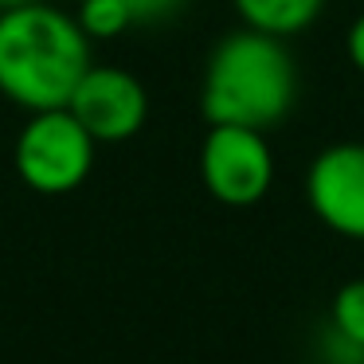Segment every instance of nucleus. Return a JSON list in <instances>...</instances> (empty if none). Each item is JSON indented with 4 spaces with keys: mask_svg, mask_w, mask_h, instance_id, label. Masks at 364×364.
Instances as JSON below:
<instances>
[{
    "mask_svg": "<svg viewBox=\"0 0 364 364\" xmlns=\"http://www.w3.org/2000/svg\"><path fill=\"white\" fill-rule=\"evenodd\" d=\"M134 24H165L188 9V0H126Z\"/></svg>",
    "mask_w": 364,
    "mask_h": 364,
    "instance_id": "obj_10",
    "label": "nucleus"
},
{
    "mask_svg": "<svg viewBox=\"0 0 364 364\" xmlns=\"http://www.w3.org/2000/svg\"><path fill=\"white\" fill-rule=\"evenodd\" d=\"M309 212L345 239H364V145L337 141L306 173Z\"/></svg>",
    "mask_w": 364,
    "mask_h": 364,
    "instance_id": "obj_6",
    "label": "nucleus"
},
{
    "mask_svg": "<svg viewBox=\"0 0 364 364\" xmlns=\"http://www.w3.org/2000/svg\"><path fill=\"white\" fill-rule=\"evenodd\" d=\"M294 102L298 63L286 40L239 28L212 48L200 87V110L208 126H247L267 134L294 110Z\"/></svg>",
    "mask_w": 364,
    "mask_h": 364,
    "instance_id": "obj_2",
    "label": "nucleus"
},
{
    "mask_svg": "<svg viewBox=\"0 0 364 364\" xmlns=\"http://www.w3.org/2000/svg\"><path fill=\"white\" fill-rule=\"evenodd\" d=\"M345 55H348V63L364 75V12L348 24V32H345Z\"/></svg>",
    "mask_w": 364,
    "mask_h": 364,
    "instance_id": "obj_11",
    "label": "nucleus"
},
{
    "mask_svg": "<svg viewBox=\"0 0 364 364\" xmlns=\"http://www.w3.org/2000/svg\"><path fill=\"white\" fill-rule=\"evenodd\" d=\"M204 188L228 208H251L274 184V153L262 129L212 126L200 145Z\"/></svg>",
    "mask_w": 364,
    "mask_h": 364,
    "instance_id": "obj_4",
    "label": "nucleus"
},
{
    "mask_svg": "<svg viewBox=\"0 0 364 364\" xmlns=\"http://www.w3.org/2000/svg\"><path fill=\"white\" fill-rule=\"evenodd\" d=\"M231 4H235L243 28L278 36V40L306 32L325 9V0H231Z\"/></svg>",
    "mask_w": 364,
    "mask_h": 364,
    "instance_id": "obj_7",
    "label": "nucleus"
},
{
    "mask_svg": "<svg viewBox=\"0 0 364 364\" xmlns=\"http://www.w3.org/2000/svg\"><path fill=\"white\" fill-rule=\"evenodd\" d=\"M75 20L87 32L90 43L98 40H118L134 28V16H129L126 0H79L75 4Z\"/></svg>",
    "mask_w": 364,
    "mask_h": 364,
    "instance_id": "obj_9",
    "label": "nucleus"
},
{
    "mask_svg": "<svg viewBox=\"0 0 364 364\" xmlns=\"http://www.w3.org/2000/svg\"><path fill=\"white\" fill-rule=\"evenodd\" d=\"M24 4H36V0H0V12H12V9H24Z\"/></svg>",
    "mask_w": 364,
    "mask_h": 364,
    "instance_id": "obj_12",
    "label": "nucleus"
},
{
    "mask_svg": "<svg viewBox=\"0 0 364 364\" xmlns=\"http://www.w3.org/2000/svg\"><path fill=\"white\" fill-rule=\"evenodd\" d=\"M71 4H79V0H71Z\"/></svg>",
    "mask_w": 364,
    "mask_h": 364,
    "instance_id": "obj_13",
    "label": "nucleus"
},
{
    "mask_svg": "<svg viewBox=\"0 0 364 364\" xmlns=\"http://www.w3.org/2000/svg\"><path fill=\"white\" fill-rule=\"evenodd\" d=\"M90 48L79 20L55 4L0 12V95L28 114L59 110L95 63Z\"/></svg>",
    "mask_w": 364,
    "mask_h": 364,
    "instance_id": "obj_1",
    "label": "nucleus"
},
{
    "mask_svg": "<svg viewBox=\"0 0 364 364\" xmlns=\"http://www.w3.org/2000/svg\"><path fill=\"white\" fill-rule=\"evenodd\" d=\"M98 141L82 129L67 106L59 110H36L16 134L12 165L16 176L40 196H63L75 192L95 168Z\"/></svg>",
    "mask_w": 364,
    "mask_h": 364,
    "instance_id": "obj_3",
    "label": "nucleus"
},
{
    "mask_svg": "<svg viewBox=\"0 0 364 364\" xmlns=\"http://www.w3.org/2000/svg\"><path fill=\"white\" fill-rule=\"evenodd\" d=\"M67 110L82 122V129L98 145H114L141 134L145 118H149V95H145L141 79L129 75L126 67L90 63V71L79 79Z\"/></svg>",
    "mask_w": 364,
    "mask_h": 364,
    "instance_id": "obj_5",
    "label": "nucleus"
},
{
    "mask_svg": "<svg viewBox=\"0 0 364 364\" xmlns=\"http://www.w3.org/2000/svg\"><path fill=\"white\" fill-rule=\"evenodd\" d=\"M333 341L364 360V278H353L333 298Z\"/></svg>",
    "mask_w": 364,
    "mask_h": 364,
    "instance_id": "obj_8",
    "label": "nucleus"
}]
</instances>
